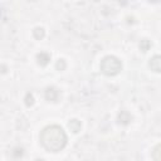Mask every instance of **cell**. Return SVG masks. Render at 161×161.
<instances>
[{"label": "cell", "instance_id": "52a82bcc", "mask_svg": "<svg viewBox=\"0 0 161 161\" xmlns=\"http://www.w3.org/2000/svg\"><path fill=\"white\" fill-rule=\"evenodd\" d=\"M68 127H69V130L72 131V132H74V133H78L79 131H80V128H82V123H80V121H78V119H70L69 122H68Z\"/></svg>", "mask_w": 161, "mask_h": 161}, {"label": "cell", "instance_id": "8fae6325", "mask_svg": "<svg viewBox=\"0 0 161 161\" xmlns=\"http://www.w3.org/2000/svg\"><path fill=\"white\" fill-rule=\"evenodd\" d=\"M25 104L28 107H30V106L34 104V97H33L31 93H26V96H25Z\"/></svg>", "mask_w": 161, "mask_h": 161}, {"label": "cell", "instance_id": "8992f818", "mask_svg": "<svg viewBox=\"0 0 161 161\" xmlns=\"http://www.w3.org/2000/svg\"><path fill=\"white\" fill-rule=\"evenodd\" d=\"M132 121V116L127 111H121L118 114V123L121 125H128Z\"/></svg>", "mask_w": 161, "mask_h": 161}, {"label": "cell", "instance_id": "7a4b0ae2", "mask_svg": "<svg viewBox=\"0 0 161 161\" xmlns=\"http://www.w3.org/2000/svg\"><path fill=\"white\" fill-rule=\"evenodd\" d=\"M101 72L108 77H112V75H116L121 72L122 69V63L121 60L114 57V55H107L104 57L102 60H101Z\"/></svg>", "mask_w": 161, "mask_h": 161}, {"label": "cell", "instance_id": "6da1fadb", "mask_svg": "<svg viewBox=\"0 0 161 161\" xmlns=\"http://www.w3.org/2000/svg\"><path fill=\"white\" fill-rule=\"evenodd\" d=\"M40 142L47 151L59 152L67 145V135L64 130L58 125L47 126L40 133Z\"/></svg>", "mask_w": 161, "mask_h": 161}, {"label": "cell", "instance_id": "ba28073f", "mask_svg": "<svg viewBox=\"0 0 161 161\" xmlns=\"http://www.w3.org/2000/svg\"><path fill=\"white\" fill-rule=\"evenodd\" d=\"M33 35H34V38L35 39H38V40H40V39H43L44 38V35H45V31H44V29L43 28H35L34 30H33Z\"/></svg>", "mask_w": 161, "mask_h": 161}, {"label": "cell", "instance_id": "30bf717a", "mask_svg": "<svg viewBox=\"0 0 161 161\" xmlns=\"http://www.w3.org/2000/svg\"><path fill=\"white\" fill-rule=\"evenodd\" d=\"M161 150V145L158 143V145H156L155 146V148H153V151H152V157L156 160V161H160L161 160V155H160V151Z\"/></svg>", "mask_w": 161, "mask_h": 161}, {"label": "cell", "instance_id": "4fadbf2b", "mask_svg": "<svg viewBox=\"0 0 161 161\" xmlns=\"http://www.w3.org/2000/svg\"><path fill=\"white\" fill-rule=\"evenodd\" d=\"M148 1H151V3H158L160 0H148Z\"/></svg>", "mask_w": 161, "mask_h": 161}, {"label": "cell", "instance_id": "277c9868", "mask_svg": "<svg viewBox=\"0 0 161 161\" xmlns=\"http://www.w3.org/2000/svg\"><path fill=\"white\" fill-rule=\"evenodd\" d=\"M148 67L151 68V70H153L156 73H160L161 72V58H160V55H153L148 62Z\"/></svg>", "mask_w": 161, "mask_h": 161}, {"label": "cell", "instance_id": "9c48e42d", "mask_svg": "<svg viewBox=\"0 0 161 161\" xmlns=\"http://www.w3.org/2000/svg\"><path fill=\"white\" fill-rule=\"evenodd\" d=\"M150 48H151V43H150V40H147V39H142V40L140 42V49H141L142 52H147Z\"/></svg>", "mask_w": 161, "mask_h": 161}, {"label": "cell", "instance_id": "3957f363", "mask_svg": "<svg viewBox=\"0 0 161 161\" xmlns=\"http://www.w3.org/2000/svg\"><path fill=\"white\" fill-rule=\"evenodd\" d=\"M44 96H45V99H47V101H49V102H57V99H58V97H59V92H58V89L54 88V87H48V88L45 89Z\"/></svg>", "mask_w": 161, "mask_h": 161}, {"label": "cell", "instance_id": "7c38bea8", "mask_svg": "<svg viewBox=\"0 0 161 161\" xmlns=\"http://www.w3.org/2000/svg\"><path fill=\"white\" fill-rule=\"evenodd\" d=\"M65 67H67V64H65V60H64V59H59V60L57 62V64H55L57 70H64Z\"/></svg>", "mask_w": 161, "mask_h": 161}, {"label": "cell", "instance_id": "5b68a950", "mask_svg": "<svg viewBox=\"0 0 161 161\" xmlns=\"http://www.w3.org/2000/svg\"><path fill=\"white\" fill-rule=\"evenodd\" d=\"M49 60H50V55L47 52H40V53L36 54V62H38L39 65L45 67L49 63Z\"/></svg>", "mask_w": 161, "mask_h": 161}]
</instances>
